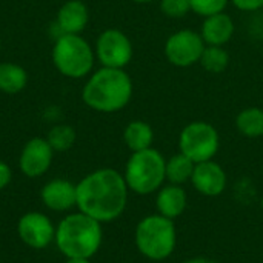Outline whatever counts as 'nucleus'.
Wrapping results in <instances>:
<instances>
[{"mask_svg": "<svg viewBox=\"0 0 263 263\" xmlns=\"http://www.w3.org/2000/svg\"><path fill=\"white\" fill-rule=\"evenodd\" d=\"M77 208L100 223L119 219L128 205V185L123 174L102 168L85 176L77 185Z\"/></svg>", "mask_w": 263, "mask_h": 263, "instance_id": "nucleus-1", "label": "nucleus"}, {"mask_svg": "<svg viewBox=\"0 0 263 263\" xmlns=\"http://www.w3.org/2000/svg\"><path fill=\"white\" fill-rule=\"evenodd\" d=\"M133 96L131 77L119 68H100L83 88V102L99 112H116L128 105Z\"/></svg>", "mask_w": 263, "mask_h": 263, "instance_id": "nucleus-2", "label": "nucleus"}, {"mask_svg": "<svg viewBox=\"0 0 263 263\" xmlns=\"http://www.w3.org/2000/svg\"><path fill=\"white\" fill-rule=\"evenodd\" d=\"M54 240L66 259H91L103 240L102 223L80 211L69 214L55 228Z\"/></svg>", "mask_w": 263, "mask_h": 263, "instance_id": "nucleus-3", "label": "nucleus"}, {"mask_svg": "<svg viewBox=\"0 0 263 263\" xmlns=\"http://www.w3.org/2000/svg\"><path fill=\"white\" fill-rule=\"evenodd\" d=\"M134 242L143 257L153 262L166 260L177 247L176 223L159 213L145 216L136 227Z\"/></svg>", "mask_w": 263, "mask_h": 263, "instance_id": "nucleus-4", "label": "nucleus"}, {"mask_svg": "<svg viewBox=\"0 0 263 263\" xmlns=\"http://www.w3.org/2000/svg\"><path fill=\"white\" fill-rule=\"evenodd\" d=\"M165 166V157L154 148L133 153L123 173L128 190L139 196L157 193L166 180Z\"/></svg>", "mask_w": 263, "mask_h": 263, "instance_id": "nucleus-5", "label": "nucleus"}, {"mask_svg": "<svg viewBox=\"0 0 263 263\" xmlns=\"http://www.w3.org/2000/svg\"><path fill=\"white\" fill-rule=\"evenodd\" d=\"M52 62L60 74L82 79L94 66V51L79 34H60L52 48Z\"/></svg>", "mask_w": 263, "mask_h": 263, "instance_id": "nucleus-6", "label": "nucleus"}, {"mask_svg": "<svg viewBox=\"0 0 263 263\" xmlns=\"http://www.w3.org/2000/svg\"><path fill=\"white\" fill-rule=\"evenodd\" d=\"M220 146L217 129L208 122H191L179 136L180 153L194 163L213 160Z\"/></svg>", "mask_w": 263, "mask_h": 263, "instance_id": "nucleus-7", "label": "nucleus"}, {"mask_svg": "<svg viewBox=\"0 0 263 263\" xmlns=\"http://www.w3.org/2000/svg\"><path fill=\"white\" fill-rule=\"evenodd\" d=\"M205 48V42L199 32L180 29L168 37L165 43V55L174 66L186 68L200 62Z\"/></svg>", "mask_w": 263, "mask_h": 263, "instance_id": "nucleus-8", "label": "nucleus"}, {"mask_svg": "<svg viewBox=\"0 0 263 263\" xmlns=\"http://www.w3.org/2000/svg\"><path fill=\"white\" fill-rule=\"evenodd\" d=\"M96 54L103 66L123 69L133 59V45L125 32L106 29L97 39Z\"/></svg>", "mask_w": 263, "mask_h": 263, "instance_id": "nucleus-9", "label": "nucleus"}, {"mask_svg": "<svg viewBox=\"0 0 263 263\" xmlns=\"http://www.w3.org/2000/svg\"><path fill=\"white\" fill-rule=\"evenodd\" d=\"M17 233L20 240L34 250L46 248L55 237V228L52 222L43 213H26L18 219Z\"/></svg>", "mask_w": 263, "mask_h": 263, "instance_id": "nucleus-10", "label": "nucleus"}, {"mask_svg": "<svg viewBox=\"0 0 263 263\" xmlns=\"http://www.w3.org/2000/svg\"><path fill=\"white\" fill-rule=\"evenodd\" d=\"M52 156H54V149L51 148L48 140L42 137H34L22 149L18 159L20 171L31 179L40 177L49 170Z\"/></svg>", "mask_w": 263, "mask_h": 263, "instance_id": "nucleus-11", "label": "nucleus"}, {"mask_svg": "<svg viewBox=\"0 0 263 263\" xmlns=\"http://www.w3.org/2000/svg\"><path fill=\"white\" fill-rule=\"evenodd\" d=\"M191 183L199 194L205 197H217L227 190V171L214 160L196 163Z\"/></svg>", "mask_w": 263, "mask_h": 263, "instance_id": "nucleus-12", "label": "nucleus"}, {"mask_svg": "<svg viewBox=\"0 0 263 263\" xmlns=\"http://www.w3.org/2000/svg\"><path fill=\"white\" fill-rule=\"evenodd\" d=\"M40 199L52 211H68L77 205V190L69 180L54 179L42 188Z\"/></svg>", "mask_w": 263, "mask_h": 263, "instance_id": "nucleus-13", "label": "nucleus"}, {"mask_svg": "<svg viewBox=\"0 0 263 263\" xmlns=\"http://www.w3.org/2000/svg\"><path fill=\"white\" fill-rule=\"evenodd\" d=\"M188 206V194L182 185H163L156 196V208L160 216L171 220L179 219Z\"/></svg>", "mask_w": 263, "mask_h": 263, "instance_id": "nucleus-14", "label": "nucleus"}, {"mask_svg": "<svg viewBox=\"0 0 263 263\" xmlns=\"http://www.w3.org/2000/svg\"><path fill=\"white\" fill-rule=\"evenodd\" d=\"M88 18V8L83 2L68 0L57 12V26L62 34H80L85 29Z\"/></svg>", "mask_w": 263, "mask_h": 263, "instance_id": "nucleus-15", "label": "nucleus"}, {"mask_svg": "<svg viewBox=\"0 0 263 263\" xmlns=\"http://www.w3.org/2000/svg\"><path fill=\"white\" fill-rule=\"evenodd\" d=\"M233 34H234V22L228 14L219 12V14L205 17L200 35L206 45L223 46L225 43L231 40Z\"/></svg>", "mask_w": 263, "mask_h": 263, "instance_id": "nucleus-16", "label": "nucleus"}, {"mask_svg": "<svg viewBox=\"0 0 263 263\" xmlns=\"http://www.w3.org/2000/svg\"><path fill=\"white\" fill-rule=\"evenodd\" d=\"M123 140L125 145L133 151H143L148 148H153V140H154V131L153 128L142 120H134L128 123V126L123 131Z\"/></svg>", "mask_w": 263, "mask_h": 263, "instance_id": "nucleus-17", "label": "nucleus"}, {"mask_svg": "<svg viewBox=\"0 0 263 263\" xmlns=\"http://www.w3.org/2000/svg\"><path fill=\"white\" fill-rule=\"evenodd\" d=\"M194 166H196V163L182 153L171 156L166 160V166H165L166 182L183 186L186 182H191Z\"/></svg>", "mask_w": 263, "mask_h": 263, "instance_id": "nucleus-18", "label": "nucleus"}, {"mask_svg": "<svg viewBox=\"0 0 263 263\" xmlns=\"http://www.w3.org/2000/svg\"><path fill=\"white\" fill-rule=\"evenodd\" d=\"M26 82L28 74L20 65L11 62L0 63V91L6 94H17L26 86Z\"/></svg>", "mask_w": 263, "mask_h": 263, "instance_id": "nucleus-19", "label": "nucleus"}, {"mask_svg": "<svg viewBox=\"0 0 263 263\" xmlns=\"http://www.w3.org/2000/svg\"><path fill=\"white\" fill-rule=\"evenodd\" d=\"M237 131L250 139H257L263 136V109L257 106L245 108L236 117Z\"/></svg>", "mask_w": 263, "mask_h": 263, "instance_id": "nucleus-20", "label": "nucleus"}, {"mask_svg": "<svg viewBox=\"0 0 263 263\" xmlns=\"http://www.w3.org/2000/svg\"><path fill=\"white\" fill-rule=\"evenodd\" d=\"M202 66L211 74H220L227 69L230 63V55L222 46H211L208 45L200 57Z\"/></svg>", "mask_w": 263, "mask_h": 263, "instance_id": "nucleus-21", "label": "nucleus"}, {"mask_svg": "<svg viewBox=\"0 0 263 263\" xmlns=\"http://www.w3.org/2000/svg\"><path fill=\"white\" fill-rule=\"evenodd\" d=\"M46 140L54 151H68L76 142V131L68 125H57L48 133Z\"/></svg>", "mask_w": 263, "mask_h": 263, "instance_id": "nucleus-22", "label": "nucleus"}, {"mask_svg": "<svg viewBox=\"0 0 263 263\" xmlns=\"http://www.w3.org/2000/svg\"><path fill=\"white\" fill-rule=\"evenodd\" d=\"M191 11H194L199 15L210 17L219 12H223L228 0H190Z\"/></svg>", "mask_w": 263, "mask_h": 263, "instance_id": "nucleus-23", "label": "nucleus"}, {"mask_svg": "<svg viewBox=\"0 0 263 263\" xmlns=\"http://www.w3.org/2000/svg\"><path fill=\"white\" fill-rule=\"evenodd\" d=\"M160 9L165 15L180 18L191 11L190 0H160Z\"/></svg>", "mask_w": 263, "mask_h": 263, "instance_id": "nucleus-24", "label": "nucleus"}, {"mask_svg": "<svg viewBox=\"0 0 263 263\" xmlns=\"http://www.w3.org/2000/svg\"><path fill=\"white\" fill-rule=\"evenodd\" d=\"M240 11H257L263 8V0H231Z\"/></svg>", "mask_w": 263, "mask_h": 263, "instance_id": "nucleus-25", "label": "nucleus"}, {"mask_svg": "<svg viewBox=\"0 0 263 263\" xmlns=\"http://www.w3.org/2000/svg\"><path fill=\"white\" fill-rule=\"evenodd\" d=\"M11 179H12V171H11L9 165L0 160V190L6 188L9 185Z\"/></svg>", "mask_w": 263, "mask_h": 263, "instance_id": "nucleus-26", "label": "nucleus"}, {"mask_svg": "<svg viewBox=\"0 0 263 263\" xmlns=\"http://www.w3.org/2000/svg\"><path fill=\"white\" fill-rule=\"evenodd\" d=\"M182 263H217L216 260H213V259H208V257H191V259H188V260H185V262Z\"/></svg>", "mask_w": 263, "mask_h": 263, "instance_id": "nucleus-27", "label": "nucleus"}, {"mask_svg": "<svg viewBox=\"0 0 263 263\" xmlns=\"http://www.w3.org/2000/svg\"><path fill=\"white\" fill-rule=\"evenodd\" d=\"M65 263H91V259H66Z\"/></svg>", "mask_w": 263, "mask_h": 263, "instance_id": "nucleus-28", "label": "nucleus"}, {"mask_svg": "<svg viewBox=\"0 0 263 263\" xmlns=\"http://www.w3.org/2000/svg\"><path fill=\"white\" fill-rule=\"evenodd\" d=\"M136 3H149V2H153V0H134Z\"/></svg>", "mask_w": 263, "mask_h": 263, "instance_id": "nucleus-29", "label": "nucleus"}]
</instances>
